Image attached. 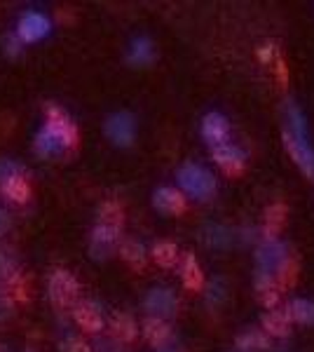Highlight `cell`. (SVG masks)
Instances as JSON below:
<instances>
[{"label": "cell", "mask_w": 314, "mask_h": 352, "mask_svg": "<svg viewBox=\"0 0 314 352\" xmlns=\"http://www.w3.org/2000/svg\"><path fill=\"white\" fill-rule=\"evenodd\" d=\"M256 263L260 272L277 277V280L291 282V254L289 247L279 237L275 240H262L256 249Z\"/></svg>", "instance_id": "cell-1"}, {"label": "cell", "mask_w": 314, "mask_h": 352, "mask_svg": "<svg viewBox=\"0 0 314 352\" xmlns=\"http://www.w3.org/2000/svg\"><path fill=\"white\" fill-rule=\"evenodd\" d=\"M179 184L188 195L199 202H207L216 195V179L207 167L197 162H186L179 169Z\"/></svg>", "instance_id": "cell-2"}, {"label": "cell", "mask_w": 314, "mask_h": 352, "mask_svg": "<svg viewBox=\"0 0 314 352\" xmlns=\"http://www.w3.org/2000/svg\"><path fill=\"white\" fill-rule=\"evenodd\" d=\"M78 280L71 275L68 270H54L52 277H49V298H52L54 308L59 310H68L76 308V298H78Z\"/></svg>", "instance_id": "cell-3"}, {"label": "cell", "mask_w": 314, "mask_h": 352, "mask_svg": "<svg viewBox=\"0 0 314 352\" xmlns=\"http://www.w3.org/2000/svg\"><path fill=\"white\" fill-rule=\"evenodd\" d=\"M45 120H47V124L45 127L52 132L56 139L61 141V146L64 148H78V141H80V136H78V127L71 122V118L66 116L64 111L59 109V106H54V104H47V109H45Z\"/></svg>", "instance_id": "cell-4"}, {"label": "cell", "mask_w": 314, "mask_h": 352, "mask_svg": "<svg viewBox=\"0 0 314 352\" xmlns=\"http://www.w3.org/2000/svg\"><path fill=\"white\" fill-rule=\"evenodd\" d=\"M146 310L150 312V317H159V320H169V317L176 315L179 310V298L171 289H150L144 298Z\"/></svg>", "instance_id": "cell-5"}, {"label": "cell", "mask_w": 314, "mask_h": 352, "mask_svg": "<svg viewBox=\"0 0 314 352\" xmlns=\"http://www.w3.org/2000/svg\"><path fill=\"white\" fill-rule=\"evenodd\" d=\"M134 134H136V124L129 113H124V111L113 113L106 120V136L115 146L127 148V146H131V141H134Z\"/></svg>", "instance_id": "cell-6"}, {"label": "cell", "mask_w": 314, "mask_h": 352, "mask_svg": "<svg viewBox=\"0 0 314 352\" xmlns=\"http://www.w3.org/2000/svg\"><path fill=\"white\" fill-rule=\"evenodd\" d=\"M202 136L211 146V151L218 148V146L230 144V122L225 120V116H221L216 111L207 113L202 120Z\"/></svg>", "instance_id": "cell-7"}, {"label": "cell", "mask_w": 314, "mask_h": 352, "mask_svg": "<svg viewBox=\"0 0 314 352\" xmlns=\"http://www.w3.org/2000/svg\"><path fill=\"white\" fill-rule=\"evenodd\" d=\"M47 33H49V21L47 16L40 12H26L19 19V26H16V36L21 38V43H38Z\"/></svg>", "instance_id": "cell-8"}, {"label": "cell", "mask_w": 314, "mask_h": 352, "mask_svg": "<svg viewBox=\"0 0 314 352\" xmlns=\"http://www.w3.org/2000/svg\"><path fill=\"white\" fill-rule=\"evenodd\" d=\"M115 244H117V230L99 223L92 230V237H89V254H92L94 261H106L113 254Z\"/></svg>", "instance_id": "cell-9"}, {"label": "cell", "mask_w": 314, "mask_h": 352, "mask_svg": "<svg viewBox=\"0 0 314 352\" xmlns=\"http://www.w3.org/2000/svg\"><path fill=\"white\" fill-rule=\"evenodd\" d=\"M284 146H287L289 155L293 157L302 172L314 179V151H312L310 141L295 139V136H291L289 132H284Z\"/></svg>", "instance_id": "cell-10"}, {"label": "cell", "mask_w": 314, "mask_h": 352, "mask_svg": "<svg viewBox=\"0 0 314 352\" xmlns=\"http://www.w3.org/2000/svg\"><path fill=\"white\" fill-rule=\"evenodd\" d=\"M211 153H214L216 164L227 174H239L244 169V164H247V155H244V151L237 148L235 144L218 146V148H214Z\"/></svg>", "instance_id": "cell-11"}, {"label": "cell", "mask_w": 314, "mask_h": 352, "mask_svg": "<svg viewBox=\"0 0 314 352\" xmlns=\"http://www.w3.org/2000/svg\"><path fill=\"white\" fill-rule=\"evenodd\" d=\"M254 289H256V296L265 308H275L279 303V280L267 272H256V280H254Z\"/></svg>", "instance_id": "cell-12"}, {"label": "cell", "mask_w": 314, "mask_h": 352, "mask_svg": "<svg viewBox=\"0 0 314 352\" xmlns=\"http://www.w3.org/2000/svg\"><path fill=\"white\" fill-rule=\"evenodd\" d=\"M153 204H155L162 214H183L186 212V197L176 188H169V186L155 190Z\"/></svg>", "instance_id": "cell-13"}, {"label": "cell", "mask_w": 314, "mask_h": 352, "mask_svg": "<svg viewBox=\"0 0 314 352\" xmlns=\"http://www.w3.org/2000/svg\"><path fill=\"white\" fill-rule=\"evenodd\" d=\"M73 317H76V322L87 333H96L99 329H104V317H101L99 308H96L92 300H82V303H78L76 310H73Z\"/></svg>", "instance_id": "cell-14"}, {"label": "cell", "mask_w": 314, "mask_h": 352, "mask_svg": "<svg viewBox=\"0 0 314 352\" xmlns=\"http://www.w3.org/2000/svg\"><path fill=\"white\" fill-rule=\"evenodd\" d=\"M262 329H265L267 336L275 338H287L291 331V317L287 310H267L262 315Z\"/></svg>", "instance_id": "cell-15"}, {"label": "cell", "mask_w": 314, "mask_h": 352, "mask_svg": "<svg viewBox=\"0 0 314 352\" xmlns=\"http://www.w3.org/2000/svg\"><path fill=\"white\" fill-rule=\"evenodd\" d=\"M144 336L150 345L162 350L164 345L171 340V327L167 324V320H159V317H148L144 322Z\"/></svg>", "instance_id": "cell-16"}, {"label": "cell", "mask_w": 314, "mask_h": 352, "mask_svg": "<svg viewBox=\"0 0 314 352\" xmlns=\"http://www.w3.org/2000/svg\"><path fill=\"white\" fill-rule=\"evenodd\" d=\"M0 192L16 204H24L31 200V186H28L24 174H16L12 179L3 181V184H0Z\"/></svg>", "instance_id": "cell-17"}, {"label": "cell", "mask_w": 314, "mask_h": 352, "mask_svg": "<svg viewBox=\"0 0 314 352\" xmlns=\"http://www.w3.org/2000/svg\"><path fill=\"white\" fill-rule=\"evenodd\" d=\"M235 345L239 352H262L270 348V338L260 329H247V331H242L237 336Z\"/></svg>", "instance_id": "cell-18"}, {"label": "cell", "mask_w": 314, "mask_h": 352, "mask_svg": "<svg viewBox=\"0 0 314 352\" xmlns=\"http://www.w3.org/2000/svg\"><path fill=\"white\" fill-rule=\"evenodd\" d=\"M284 221H287V207L282 202L267 207L265 212V223H262V240H275L282 230Z\"/></svg>", "instance_id": "cell-19"}, {"label": "cell", "mask_w": 314, "mask_h": 352, "mask_svg": "<svg viewBox=\"0 0 314 352\" xmlns=\"http://www.w3.org/2000/svg\"><path fill=\"white\" fill-rule=\"evenodd\" d=\"M111 331L120 343H131V340L136 338L139 329H136V322L131 320L127 312H115V315L111 317Z\"/></svg>", "instance_id": "cell-20"}, {"label": "cell", "mask_w": 314, "mask_h": 352, "mask_svg": "<svg viewBox=\"0 0 314 352\" xmlns=\"http://www.w3.org/2000/svg\"><path fill=\"white\" fill-rule=\"evenodd\" d=\"M181 280H183L186 289L190 292H199L204 287V275H202V268H199L197 258L192 254H186L183 256V265H181Z\"/></svg>", "instance_id": "cell-21"}, {"label": "cell", "mask_w": 314, "mask_h": 352, "mask_svg": "<svg viewBox=\"0 0 314 352\" xmlns=\"http://www.w3.org/2000/svg\"><path fill=\"white\" fill-rule=\"evenodd\" d=\"M287 312L291 322H298V324L314 327V300L310 298H293L289 300Z\"/></svg>", "instance_id": "cell-22"}, {"label": "cell", "mask_w": 314, "mask_h": 352, "mask_svg": "<svg viewBox=\"0 0 314 352\" xmlns=\"http://www.w3.org/2000/svg\"><path fill=\"white\" fill-rule=\"evenodd\" d=\"M33 148H36L38 155L47 157V155H54V153H59L64 146H61V141L56 139V136L49 132L47 127H43L40 132L36 134V141H33Z\"/></svg>", "instance_id": "cell-23"}, {"label": "cell", "mask_w": 314, "mask_h": 352, "mask_svg": "<svg viewBox=\"0 0 314 352\" xmlns=\"http://www.w3.org/2000/svg\"><path fill=\"white\" fill-rule=\"evenodd\" d=\"M120 256H122L131 268H144L146 265V254L136 240H122L120 242Z\"/></svg>", "instance_id": "cell-24"}, {"label": "cell", "mask_w": 314, "mask_h": 352, "mask_svg": "<svg viewBox=\"0 0 314 352\" xmlns=\"http://www.w3.org/2000/svg\"><path fill=\"white\" fill-rule=\"evenodd\" d=\"M99 217H101V223L108 226V228H115V230L122 228V223H124V212L115 200H108L101 204Z\"/></svg>", "instance_id": "cell-25"}, {"label": "cell", "mask_w": 314, "mask_h": 352, "mask_svg": "<svg viewBox=\"0 0 314 352\" xmlns=\"http://www.w3.org/2000/svg\"><path fill=\"white\" fill-rule=\"evenodd\" d=\"M155 59V50H153V43L148 38H136L129 47V61L131 64H150Z\"/></svg>", "instance_id": "cell-26"}, {"label": "cell", "mask_w": 314, "mask_h": 352, "mask_svg": "<svg viewBox=\"0 0 314 352\" xmlns=\"http://www.w3.org/2000/svg\"><path fill=\"white\" fill-rule=\"evenodd\" d=\"M19 258H16L14 249L8 244H0V277L12 280L14 275H19Z\"/></svg>", "instance_id": "cell-27"}, {"label": "cell", "mask_w": 314, "mask_h": 352, "mask_svg": "<svg viewBox=\"0 0 314 352\" xmlns=\"http://www.w3.org/2000/svg\"><path fill=\"white\" fill-rule=\"evenodd\" d=\"M202 237H204V242L214 249H227L232 242V232L227 228H223V226H207Z\"/></svg>", "instance_id": "cell-28"}, {"label": "cell", "mask_w": 314, "mask_h": 352, "mask_svg": "<svg viewBox=\"0 0 314 352\" xmlns=\"http://www.w3.org/2000/svg\"><path fill=\"white\" fill-rule=\"evenodd\" d=\"M153 258L162 268H171L179 261V247L174 242H157L155 249H153Z\"/></svg>", "instance_id": "cell-29"}, {"label": "cell", "mask_w": 314, "mask_h": 352, "mask_svg": "<svg viewBox=\"0 0 314 352\" xmlns=\"http://www.w3.org/2000/svg\"><path fill=\"white\" fill-rule=\"evenodd\" d=\"M8 296H12L14 300H19V303H26L28 298H31V285H28V280L24 275H14L12 280H8Z\"/></svg>", "instance_id": "cell-30"}, {"label": "cell", "mask_w": 314, "mask_h": 352, "mask_svg": "<svg viewBox=\"0 0 314 352\" xmlns=\"http://www.w3.org/2000/svg\"><path fill=\"white\" fill-rule=\"evenodd\" d=\"M3 45H5V47H3L5 54H8V56H16V54L21 52V45H24V43H21V38L16 36V31H14V33H8V36L3 38Z\"/></svg>", "instance_id": "cell-31"}, {"label": "cell", "mask_w": 314, "mask_h": 352, "mask_svg": "<svg viewBox=\"0 0 314 352\" xmlns=\"http://www.w3.org/2000/svg\"><path fill=\"white\" fill-rule=\"evenodd\" d=\"M61 350H64V352H94L87 343H85V340H80L76 336L66 338L64 343H61Z\"/></svg>", "instance_id": "cell-32"}, {"label": "cell", "mask_w": 314, "mask_h": 352, "mask_svg": "<svg viewBox=\"0 0 314 352\" xmlns=\"http://www.w3.org/2000/svg\"><path fill=\"white\" fill-rule=\"evenodd\" d=\"M16 174H21L19 164L12 162V160H0V184L8 181V179H12V176H16Z\"/></svg>", "instance_id": "cell-33"}, {"label": "cell", "mask_w": 314, "mask_h": 352, "mask_svg": "<svg viewBox=\"0 0 314 352\" xmlns=\"http://www.w3.org/2000/svg\"><path fill=\"white\" fill-rule=\"evenodd\" d=\"M223 298H225V285H223V280H214L209 287V300L211 303H218Z\"/></svg>", "instance_id": "cell-34"}, {"label": "cell", "mask_w": 314, "mask_h": 352, "mask_svg": "<svg viewBox=\"0 0 314 352\" xmlns=\"http://www.w3.org/2000/svg\"><path fill=\"white\" fill-rule=\"evenodd\" d=\"M258 59L265 61V64L267 61H272L275 59V47H272V45H262V47L258 50Z\"/></svg>", "instance_id": "cell-35"}, {"label": "cell", "mask_w": 314, "mask_h": 352, "mask_svg": "<svg viewBox=\"0 0 314 352\" xmlns=\"http://www.w3.org/2000/svg\"><path fill=\"white\" fill-rule=\"evenodd\" d=\"M10 230V217L5 214V209H0V237Z\"/></svg>", "instance_id": "cell-36"}, {"label": "cell", "mask_w": 314, "mask_h": 352, "mask_svg": "<svg viewBox=\"0 0 314 352\" xmlns=\"http://www.w3.org/2000/svg\"><path fill=\"white\" fill-rule=\"evenodd\" d=\"M275 68H277V73H279V82L287 85V66H284V61H282V59H277Z\"/></svg>", "instance_id": "cell-37"}, {"label": "cell", "mask_w": 314, "mask_h": 352, "mask_svg": "<svg viewBox=\"0 0 314 352\" xmlns=\"http://www.w3.org/2000/svg\"><path fill=\"white\" fill-rule=\"evenodd\" d=\"M157 352H179V350H174V348H162V350H157Z\"/></svg>", "instance_id": "cell-38"}, {"label": "cell", "mask_w": 314, "mask_h": 352, "mask_svg": "<svg viewBox=\"0 0 314 352\" xmlns=\"http://www.w3.org/2000/svg\"><path fill=\"white\" fill-rule=\"evenodd\" d=\"M0 352H10L8 348H5V345H0Z\"/></svg>", "instance_id": "cell-39"}, {"label": "cell", "mask_w": 314, "mask_h": 352, "mask_svg": "<svg viewBox=\"0 0 314 352\" xmlns=\"http://www.w3.org/2000/svg\"><path fill=\"white\" fill-rule=\"evenodd\" d=\"M28 352H33V350H28Z\"/></svg>", "instance_id": "cell-40"}, {"label": "cell", "mask_w": 314, "mask_h": 352, "mask_svg": "<svg viewBox=\"0 0 314 352\" xmlns=\"http://www.w3.org/2000/svg\"><path fill=\"white\" fill-rule=\"evenodd\" d=\"M235 352H239V350H235Z\"/></svg>", "instance_id": "cell-41"}]
</instances>
